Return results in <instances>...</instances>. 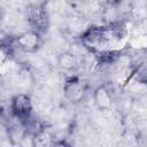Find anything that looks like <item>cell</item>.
<instances>
[{
	"instance_id": "cell-1",
	"label": "cell",
	"mask_w": 147,
	"mask_h": 147,
	"mask_svg": "<svg viewBox=\"0 0 147 147\" xmlns=\"http://www.w3.org/2000/svg\"><path fill=\"white\" fill-rule=\"evenodd\" d=\"M125 39L126 31L122 22L92 25L80 36L83 46L105 63H113L121 56Z\"/></svg>"
},
{
	"instance_id": "cell-2",
	"label": "cell",
	"mask_w": 147,
	"mask_h": 147,
	"mask_svg": "<svg viewBox=\"0 0 147 147\" xmlns=\"http://www.w3.org/2000/svg\"><path fill=\"white\" fill-rule=\"evenodd\" d=\"M25 17L30 26L29 30L44 36L49 28V14L44 2H32L26 7Z\"/></svg>"
},
{
	"instance_id": "cell-3",
	"label": "cell",
	"mask_w": 147,
	"mask_h": 147,
	"mask_svg": "<svg viewBox=\"0 0 147 147\" xmlns=\"http://www.w3.org/2000/svg\"><path fill=\"white\" fill-rule=\"evenodd\" d=\"M87 84L78 76L72 75L65 78L63 84V95L68 102L72 105H78L83 102L87 95Z\"/></svg>"
},
{
	"instance_id": "cell-4",
	"label": "cell",
	"mask_w": 147,
	"mask_h": 147,
	"mask_svg": "<svg viewBox=\"0 0 147 147\" xmlns=\"http://www.w3.org/2000/svg\"><path fill=\"white\" fill-rule=\"evenodd\" d=\"M32 101L26 93H16L10 99V114L21 122H26L32 116Z\"/></svg>"
},
{
	"instance_id": "cell-5",
	"label": "cell",
	"mask_w": 147,
	"mask_h": 147,
	"mask_svg": "<svg viewBox=\"0 0 147 147\" xmlns=\"http://www.w3.org/2000/svg\"><path fill=\"white\" fill-rule=\"evenodd\" d=\"M13 42L16 49L24 53H36L41 46L42 36L32 30H28L13 37Z\"/></svg>"
},
{
	"instance_id": "cell-6",
	"label": "cell",
	"mask_w": 147,
	"mask_h": 147,
	"mask_svg": "<svg viewBox=\"0 0 147 147\" xmlns=\"http://www.w3.org/2000/svg\"><path fill=\"white\" fill-rule=\"evenodd\" d=\"M93 100L99 110H109L114 101L113 88L108 84L99 85L93 92Z\"/></svg>"
},
{
	"instance_id": "cell-7",
	"label": "cell",
	"mask_w": 147,
	"mask_h": 147,
	"mask_svg": "<svg viewBox=\"0 0 147 147\" xmlns=\"http://www.w3.org/2000/svg\"><path fill=\"white\" fill-rule=\"evenodd\" d=\"M57 65L65 72H75L79 67L77 56L71 52H63L57 56Z\"/></svg>"
},
{
	"instance_id": "cell-8",
	"label": "cell",
	"mask_w": 147,
	"mask_h": 147,
	"mask_svg": "<svg viewBox=\"0 0 147 147\" xmlns=\"http://www.w3.org/2000/svg\"><path fill=\"white\" fill-rule=\"evenodd\" d=\"M133 76L136 78V80L140 84H145L147 80V68H146V61H141L139 62L134 70H133Z\"/></svg>"
},
{
	"instance_id": "cell-9",
	"label": "cell",
	"mask_w": 147,
	"mask_h": 147,
	"mask_svg": "<svg viewBox=\"0 0 147 147\" xmlns=\"http://www.w3.org/2000/svg\"><path fill=\"white\" fill-rule=\"evenodd\" d=\"M47 147H71V145L67 140L60 139V140H53Z\"/></svg>"
}]
</instances>
